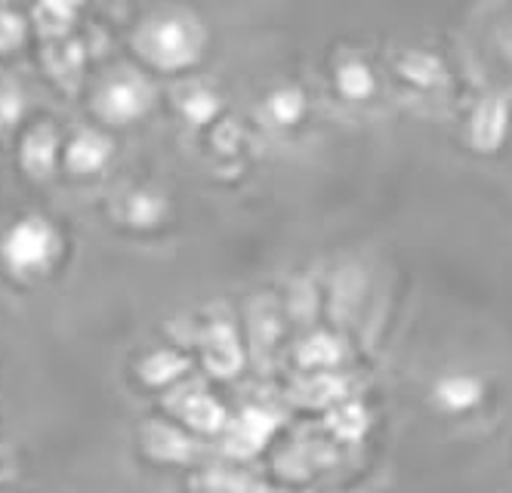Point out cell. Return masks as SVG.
<instances>
[{
    "instance_id": "ba28073f",
    "label": "cell",
    "mask_w": 512,
    "mask_h": 493,
    "mask_svg": "<svg viewBox=\"0 0 512 493\" xmlns=\"http://www.w3.org/2000/svg\"><path fill=\"white\" fill-rule=\"evenodd\" d=\"M182 416L186 423L198 432H219L226 426V410L219 401H213L204 392H192L186 401H182Z\"/></svg>"
},
{
    "instance_id": "7c38bea8",
    "label": "cell",
    "mask_w": 512,
    "mask_h": 493,
    "mask_svg": "<svg viewBox=\"0 0 512 493\" xmlns=\"http://www.w3.org/2000/svg\"><path fill=\"white\" fill-rule=\"evenodd\" d=\"M297 358H300L303 367H334V364H340L343 349H340V343L334 336L318 333V336H309L306 343L300 346Z\"/></svg>"
},
{
    "instance_id": "7a4b0ae2",
    "label": "cell",
    "mask_w": 512,
    "mask_h": 493,
    "mask_svg": "<svg viewBox=\"0 0 512 493\" xmlns=\"http://www.w3.org/2000/svg\"><path fill=\"white\" fill-rule=\"evenodd\" d=\"M201 37H204L201 28L192 19L167 16V19H158L142 31L139 47L161 68H182L198 56Z\"/></svg>"
},
{
    "instance_id": "277c9868",
    "label": "cell",
    "mask_w": 512,
    "mask_h": 493,
    "mask_svg": "<svg viewBox=\"0 0 512 493\" xmlns=\"http://www.w3.org/2000/svg\"><path fill=\"white\" fill-rule=\"evenodd\" d=\"M152 102V90L139 78H118L99 96V111L108 124H130L136 121Z\"/></svg>"
},
{
    "instance_id": "9a60e30c",
    "label": "cell",
    "mask_w": 512,
    "mask_h": 493,
    "mask_svg": "<svg viewBox=\"0 0 512 493\" xmlns=\"http://www.w3.org/2000/svg\"><path fill=\"white\" fill-rule=\"evenodd\" d=\"M164 201L161 198H155V195H133L130 201H127V219L133 222V225H155V222H161V216H164Z\"/></svg>"
},
{
    "instance_id": "52a82bcc",
    "label": "cell",
    "mask_w": 512,
    "mask_h": 493,
    "mask_svg": "<svg viewBox=\"0 0 512 493\" xmlns=\"http://www.w3.org/2000/svg\"><path fill=\"white\" fill-rule=\"evenodd\" d=\"M278 429V416L269 413V410H260V407H250L241 420H238V429H235V438L232 444L241 450V453H253V450H260L272 432Z\"/></svg>"
},
{
    "instance_id": "9c48e42d",
    "label": "cell",
    "mask_w": 512,
    "mask_h": 493,
    "mask_svg": "<svg viewBox=\"0 0 512 493\" xmlns=\"http://www.w3.org/2000/svg\"><path fill=\"white\" fill-rule=\"evenodd\" d=\"M56 161V136L50 127H38L22 148V164L31 176H47Z\"/></svg>"
},
{
    "instance_id": "e0dca14e",
    "label": "cell",
    "mask_w": 512,
    "mask_h": 493,
    "mask_svg": "<svg viewBox=\"0 0 512 493\" xmlns=\"http://www.w3.org/2000/svg\"><path fill=\"white\" fill-rule=\"evenodd\" d=\"M216 96L213 93H207V90H195V93H189V99L182 102V111H186V118H192L195 124H204V121H210L213 115H216Z\"/></svg>"
},
{
    "instance_id": "ffe728a7",
    "label": "cell",
    "mask_w": 512,
    "mask_h": 493,
    "mask_svg": "<svg viewBox=\"0 0 512 493\" xmlns=\"http://www.w3.org/2000/svg\"><path fill=\"white\" fill-rule=\"evenodd\" d=\"M226 490L229 493H278V490H272V487H266L260 481H247V478H229Z\"/></svg>"
},
{
    "instance_id": "30bf717a",
    "label": "cell",
    "mask_w": 512,
    "mask_h": 493,
    "mask_svg": "<svg viewBox=\"0 0 512 493\" xmlns=\"http://www.w3.org/2000/svg\"><path fill=\"white\" fill-rule=\"evenodd\" d=\"M145 447H149L152 457L170 460V463H179V460L192 457V444L182 438L179 432L164 429V426H149V429H145Z\"/></svg>"
},
{
    "instance_id": "2e32d148",
    "label": "cell",
    "mask_w": 512,
    "mask_h": 493,
    "mask_svg": "<svg viewBox=\"0 0 512 493\" xmlns=\"http://www.w3.org/2000/svg\"><path fill=\"white\" fill-rule=\"evenodd\" d=\"M266 108L278 124H294L303 115V96L297 90H278Z\"/></svg>"
},
{
    "instance_id": "8fae6325",
    "label": "cell",
    "mask_w": 512,
    "mask_h": 493,
    "mask_svg": "<svg viewBox=\"0 0 512 493\" xmlns=\"http://www.w3.org/2000/svg\"><path fill=\"white\" fill-rule=\"evenodd\" d=\"M327 426H331V432L343 441H358L364 432H368V410L358 404H337L331 413H327Z\"/></svg>"
},
{
    "instance_id": "4fadbf2b",
    "label": "cell",
    "mask_w": 512,
    "mask_h": 493,
    "mask_svg": "<svg viewBox=\"0 0 512 493\" xmlns=\"http://www.w3.org/2000/svg\"><path fill=\"white\" fill-rule=\"evenodd\" d=\"M337 87L346 99H368L374 93V74L364 62H343L337 71Z\"/></svg>"
},
{
    "instance_id": "5bb4252c",
    "label": "cell",
    "mask_w": 512,
    "mask_h": 493,
    "mask_svg": "<svg viewBox=\"0 0 512 493\" xmlns=\"http://www.w3.org/2000/svg\"><path fill=\"white\" fill-rule=\"evenodd\" d=\"M139 373H142V379L149 386H167L179 373H186V361H182L176 352H155V355H149L142 361Z\"/></svg>"
},
{
    "instance_id": "3957f363",
    "label": "cell",
    "mask_w": 512,
    "mask_h": 493,
    "mask_svg": "<svg viewBox=\"0 0 512 493\" xmlns=\"http://www.w3.org/2000/svg\"><path fill=\"white\" fill-rule=\"evenodd\" d=\"M429 398L438 413L463 416L472 413L475 407H482V401L488 398V383L472 370H448L442 376H435Z\"/></svg>"
},
{
    "instance_id": "ac0fdd59",
    "label": "cell",
    "mask_w": 512,
    "mask_h": 493,
    "mask_svg": "<svg viewBox=\"0 0 512 493\" xmlns=\"http://www.w3.org/2000/svg\"><path fill=\"white\" fill-rule=\"evenodd\" d=\"M22 115V96L10 87L0 90V127H10L16 124Z\"/></svg>"
},
{
    "instance_id": "6da1fadb",
    "label": "cell",
    "mask_w": 512,
    "mask_h": 493,
    "mask_svg": "<svg viewBox=\"0 0 512 493\" xmlns=\"http://www.w3.org/2000/svg\"><path fill=\"white\" fill-rule=\"evenodd\" d=\"M59 253V238L47 219L28 216L16 222L4 238V259L16 275L47 272Z\"/></svg>"
},
{
    "instance_id": "d6986e66",
    "label": "cell",
    "mask_w": 512,
    "mask_h": 493,
    "mask_svg": "<svg viewBox=\"0 0 512 493\" xmlns=\"http://www.w3.org/2000/svg\"><path fill=\"white\" fill-rule=\"evenodd\" d=\"M22 41V22L13 13H0V50H13Z\"/></svg>"
},
{
    "instance_id": "5b68a950",
    "label": "cell",
    "mask_w": 512,
    "mask_h": 493,
    "mask_svg": "<svg viewBox=\"0 0 512 493\" xmlns=\"http://www.w3.org/2000/svg\"><path fill=\"white\" fill-rule=\"evenodd\" d=\"M108 158H112V142L99 133H78L65 151L68 170L81 176L99 173L108 164Z\"/></svg>"
},
{
    "instance_id": "8992f818",
    "label": "cell",
    "mask_w": 512,
    "mask_h": 493,
    "mask_svg": "<svg viewBox=\"0 0 512 493\" xmlns=\"http://www.w3.org/2000/svg\"><path fill=\"white\" fill-rule=\"evenodd\" d=\"M204 361L216 376H232L241 370V349H238V339H235L232 327L219 324L210 330L207 346H204Z\"/></svg>"
}]
</instances>
